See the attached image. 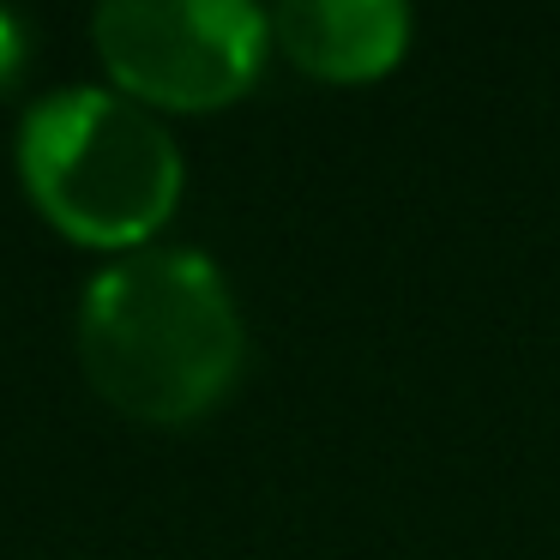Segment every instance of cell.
<instances>
[{
  "label": "cell",
  "mask_w": 560,
  "mask_h": 560,
  "mask_svg": "<svg viewBox=\"0 0 560 560\" xmlns=\"http://www.w3.org/2000/svg\"><path fill=\"white\" fill-rule=\"evenodd\" d=\"M79 362L103 404L182 428L211 416L247 368L235 290L194 247H139L79 295Z\"/></svg>",
  "instance_id": "obj_1"
},
{
  "label": "cell",
  "mask_w": 560,
  "mask_h": 560,
  "mask_svg": "<svg viewBox=\"0 0 560 560\" xmlns=\"http://www.w3.org/2000/svg\"><path fill=\"white\" fill-rule=\"evenodd\" d=\"M19 182L79 247L139 254L182 206L175 133L115 85H55L19 115Z\"/></svg>",
  "instance_id": "obj_2"
},
{
  "label": "cell",
  "mask_w": 560,
  "mask_h": 560,
  "mask_svg": "<svg viewBox=\"0 0 560 560\" xmlns=\"http://www.w3.org/2000/svg\"><path fill=\"white\" fill-rule=\"evenodd\" d=\"M109 85L158 109H223L271 55V13L247 0H109L91 13Z\"/></svg>",
  "instance_id": "obj_3"
},
{
  "label": "cell",
  "mask_w": 560,
  "mask_h": 560,
  "mask_svg": "<svg viewBox=\"0 0 560 560\" xmlns=\"http://www.w3.org/2000/svg\"><path fill=\"white\" fill-rule=\"evenodd\" d=\"M410 7L404 0H290L271 13V43L314 79H380L410 49Z\"/></svg>",
  "instance_id": "obj_4"
},
{
  "label": "cell",
  "mask_w": 560,
  "mask_h": 560,
  "mask_svg": "<svg viewBox=\"0 0 560 560\" xmlns=\"http://www.w3.org/2000/svg\"><path fill=\"white\" fill-rule=\"evenodd\" d=\"M31 67V25L13 13V7H0V91H13Z\"/></svg>",
  "instance_id": "obj_5"
}]
</instances>
